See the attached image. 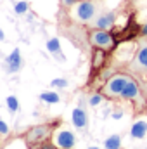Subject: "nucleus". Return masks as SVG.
I'll use <instances>...</instances> for the list:
<instances>
[{
	"mask_svg": "<svg viewBox=\"0 0 147 149\" xmlns=\"http://www.w3.org/2000/svg\"><path fill=\"white\" fill-rule=\"evenodd\" d=\"M102 99H104V95L99 92V94H94V95H90L88 102H90V106H99V104L102 102Z\"/></svg>",
	"mask_w": 147,
	"mask_h": 149,
	"instance_id": "16",
	"label": "nucleus"
},
{
	"mask_svg": "<svg viewBox=\"0 0 147 149\" xmlns=\"http://www.w3.org/2000/svg\"><path fill=\"white\" fill-rule=\"evenodd\" d=\"M101 2H102V0H101Z\"/></svg>",
	"mask_w": 147,
	"mask_h": 149,
	"instance_id": "24",
	"label": "nucleus"
},
{
	"mask_svg": "<svg viewBox=\"0 0 147 149\" xmlns=\"http://www.w3.org/2000/svg\"><path fill=\"white\" fill-rule=\"evenodd\" d=\"M71 10H73L74 21L81 24H92L99 17V14L104 10V7L101 0H80Z\"/></svg>",
	"mask_w": 147,
	"mask_h": 149,
	"instance_id": "1",
	"label": "nucleus"
},
{
	"mask_svg": "<svg viewBox=\"0 0 147 149\" xmlns=\"http://www.w3.org/2000/svg\"><path fill=\"white\" fill-rule=\"evenodd\" d=\"M7 109L10 113H16L19 109V101H17L16 95H9V97H7Z\"/></svg>",
	"mask_w": 147,
	"mask_h": 149,
	"instance_id": "13",
	"label": "nucleus"
},
{
	"mask_svg": "<svg viewBox=\"0 0 147 149\" xmlns=\"http://www.w3.org/2000/svg\"><path fill=\"white\" fill-rule=\"evenodd\" d=\"M30 149H40V148H38V146H33V148H30Z\"/></svg>",
	"mask_w": 147,
	"mask_h": 149,
	"instance_id": "22",
	"label": "nucleus"
},
{
	"mask_svg": "<svg viewBox=\"0 0 147 149\" xmlns=\"http://www.w3.org/2000/svg\"><path fill=\"white\" fill-rule=\"evenodd\" d=\"M130 71L133 76H140V80H147V38L140 37L137 42V49L130 63Z\"/></svg>",
	"mask_w": 147,
	"mask_h": 149,
	"instance_id": "5",
	"label": "nucleus"
},
{
	"mask_svg": "<svg viewBox=\"0 0 147 149\" xmlns=\"http://www.w3.org/2000/svg\"><path fill=\"white\" fill-rule=\"evenodd\" d=\"M140 37L147 38V23H146V24H142V26H140Z\"/></svg>",
	"mask_w": 147,
	"mask_h": 149,
	"instance_id": "20",
	"label": "nucleus"
},
{
	"mask_svg": "<svg viewBox=\"0 0 147 149\" xmlns=\"http://www.w3.org/2000/svg\"><path fill=\"white\" fill-rule=\"evenodd\" d=\"M14 12L16 14H26L28 12V2H17L16 3V7H14Z\"/></svg>",
	"mask_w": 147,
	"mask_h": 149,
	"instance_id": "15",
	"label": "nucleus"
},
{
	"mask_svg": "<svg viewBox=\"0 0 147 149\" xmlns=\"http://www.w3.org/2000/svg\"><path fill=\"white\" fill-rule=\"evenodd\" d=\"M52 87L64 88V87H68V81H66V80H62V78H57V80H54V81H52Z\"/></svg>",
	"mask_w": 147,
	"mask_h": 149,
	"instance_id": "18",
	"label": "nucleus"
},
{
	"mask_svg": "<svg viewBox=\"0 0 147 149\" xmlns=\"http://www.w3.org/2000/svg\"><path fill=\"white\" fill-rule=\"evenodd\" d=\"M5 40V33H3V30H0V42H3Z\"/></svg>",
	"mask_w": 147,
	"mask_h": 149,
	"instance_id": "21",
	"label": "nucleus"
},
{
	"mask_svg": "<svg viewBox=\"0 0 147 149\" xmlns=\"http://www.w3.org/2000/svg\"><path fill=\"white\" fill-rule=\"evenodd\" d=\"M5 63H7V71H9V73H17V71L23 68V57H21L19 49H14V50L7 56Z\"/></svg>",
	"mask_w": 147,
	"mask_h": 149,
	"instance_id": "8",
	"label": "nucleus"
},
{
	"mask_svg": "<svg viewBox=\"0 0 147 149\" xmlns=\"http://www.w3.org/2000/svg\"><path fill=\"white\" fill-rule=\"evenodd\" d=\"M88 149H99V148H88Z\"/></svg>",
	"mask_w": 147,
	"mask_h": 149,
	"instance_id": "23",
	"label": "nucleus"
},
{
	"mask_svg": "<svg viewBox=\"0 0 147 149\" xmlns=\"http://www.w3.org/2000/svg\"><path fill=\"white\" fill-rule=\"evenodd\" d=\"M61 125V120H55V121H50V123H40V125H35L31 127L26 134H24V142L28 148H33V146H40L43 142H47L54 130Z\"/></svg>",
	"mask_w": 147,
	"mask_h": 149,
	"instance_id": "2",
	"label": "nucleus"
},
{
	"mask_svg": "<svg viewBox=\"0 0 147 149\" xmlns=\"http://www.w3.org/2000/svg\"><path fill=\"white\" fill-rule=\"evenodd\" d=\"M119 16V10H102L99 14V17L90 24L92 28H99V30H107L111 31V28H114L116 19Z\"/></svg>",
	"mask_w": 147,
	"mask_h": 149,
	"instance_id": "6",
	"label": "nucleus"
},
{
	"mask_svg": "<svg viewBox=\"0 0 147 149\" xmlns=\"http://www.w3.org/2000/svg\"><path fill=\"white\" fill-rule=\"evenodd\" d=\"M40 101L42 102H47V104H57L61 101V97L55 92H42L40 94Z\"/></svg>",
	"mask_w": 147,
	"mask_h": 149,
	"instance_id": "11",
	"label": "nucleus"
},
{
	"mask_svg": "<svg viewBox=\"0 0 147 149\" xmlns=\"http://www.w3.org/2000/svg\"><path fill=\"white\" fill-rule=\"evenodd\" d=\"M88 43L101 52H111L116 49V37L107 30L90 28L88 30Z\"/></svg>",
	"mask_w": 147,
	"mask_h": 149,
	"instance_id": "4",
	"label": "nucleus"
},
{
	"mask_svg": "<svg viewBox=\"0 0 147 149\" xmlns=\"http://www.w3.org/2000/svg\"><path fill=\"white\" fill-rule=\"evenodd\" d=\"M0 135H9V127H7V123L2 121V120H0Z\"/></svg>",
	"mask_w": 147,
	"mask_h": 149,
	"instance_id": "19",
	"label": "nucleus"
},
{
	"mask_svg": "<svg viewBox=\"0 0 147 149\" xmlns=\"http://www.w3.org/2000/svg\"><path fill=\"white\" fill-rule=\"evenodd\" d=\"M146 130H147V123L146 121H137L132 128V137L135 139H142L146 135Z\"/></svg>",
	"mask_w": 147,
	"mask_h": 149,
	"instance_id": "10",
	"label": "nucleus"
},
{
	"mask_svg": "<svg viewBox=\"0 0 147 149\" xmlns=\"http://www.w3.org/2000/svg\"><path fill=\"white\" fill-rule=\"evenodd\" d=\"M104 148L106 149H121V137H119V135H112V137H109V139L106 141Z\"/></svg>",
	"mask_w": 147,
	"mask_h": 149,
	"instance_id": "12",
	"label": "nucleus"
},
{
	"mask_svg": "<svg viewBox=\"0 0 147 149\" xmlns=\"http://www.w3.org/2000/svg\"><path fill=\"white\" fill-rule=\"evenodd\" d=\"M132 73H114L111 74L109 78L106 80V83L102 85L101 88V94L106 97V99H111V101H119L121 99V94H123V88L128 81Z\"/></svg>",
	"mask_w": 147,
	"mask_h": 149,
	"instance_id": "3",
	"label": "nucleus"
},
{
	"mask_svg": "<svg viewBox=\"0 0 147 149\" xmlns=\"http://www.w3.org/2000/svg\"><path fill=\"white\" fill-rule=\"evenodd\" d=\"M78 2L80 0H61V7L62 9H73Z\"/></svg>",
	"mask_w": 147,
	"mask_h": 149,
	"instance_id": "17",
	"label": "nucleus"
},
{
	"mask_svg": "<svg viewBox=\"0 0 147 149\" xmlns=\"http://www.w3.org/2000/svg\"><path fill=\"white\" fill-rule=\"evenodd\" d=\"M55 144L59 149H73L76 144V137L69 130H61L55 137Z\"/></svg>",
	"mask_w": 147,
	"mask_h": 149,
	"instance_id": "7",
	"label": "nucleus"
},
{
	"mask_svg": "<svg viewBox=\"0 0 147 149\" xmlns=\"http://www.w3.org/2000/svg\"><path fill=\"white\" fill-rule=\"evenodd\" d=\"M47 49H49V52H52V54H57V52L61 50L59 40H57V38H50V40L47 42Z\"/></svg>",
	"mask_w": 147,
	"mask_h": 149,
	"instance_id": "14",
	"label": "nucleus"
},
{
	"mask_svg": "<svg viewBox=\"0 0 147 149\" xmlns=\"http://www.w3.org/2000/svg\"><path fill=\"white\" fill-rule=\"evenodd\" d=\"M71 120H73V125L78 130H87V127H88V116H87V111L81 106H78V108L73 109Z\"/></svg>",
	"mask_w": 147,
	"mask_h": 149,
	"instance_id": "9",
	"label": "nucleus"
}]
</instances>
